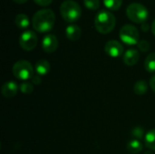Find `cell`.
<instances>
[{
	"mask_svg": "<svg viewBox=\"0 0 155 154\" xmlns=\"http://www.w3.org/2000/svg\"><path fill=\"white\" fill-rule=\"evenodd\" d=\"M65 35L71 41H77L82 35V29L77 25H69L65 28Z\"/></svg>",
	"mask_w": 155,
	"mask_h": 154,
	"instance_id": "cell-12",
	"label": "cell"
},
{
	"mask_svg": "<svg viewBox=\"0 0 155 154\" xmlns=\"http://www.w3.org/2000/svg\"><path fill=\"white\" fill-rule=\"evenodd\" d=\"M134 93L137 95H143L148 91V84L144 80H139L135 83L134 86Z\"/></svg>",
	"mask_w": 155,
	"mask_h": 154,
	"instance_id": "cell-17",
	"label": "cell"
},
{
	"mask_svg": "<svg viewBox=\"0 0 155 154\" xmlns=\"http://www.w3.org/2000/svg\"><path fill=\"white\" fill-rule=\"evenodd\" d=\"M35 70L36 74L40 76L46 75L51 70V65L48 61H46L45 59H40L35 63Z\"/></svg>",
	"mask_w": 155,
	"mask_h": 154,
	"instance_id": "cell-13",
	"label": "cell"
},
{
	"mask_svg": "<svg viewBox=\"0 0 155 154\" xmlns=\"http://www.w3.org/2000/svg\"><path fill=\"white\" fill-rule=\"evenodd\" d=\"M143 145L140 140L133 139L127 143V150L130 153H140L143 151Z\"/></svg>",
	"mask_w": 155,
	"mask_h": 154,
	"instance_id": "cell-14",
	"label": "cell"
},
{
	"mask_svg": "<svg viewBox=\"0 0 155 154\" xmlns=\"http://www.w3.org/2000/svg\"><path fill=\"white\" fill-rule=\"evenodd\" d=\"M16 4H24V3H25L27 0H14Z\"/></svg>",
	"mask_w": 155,
	"mask_h": 154,
	"instance_id": "cell-29",
	"label": "cell"
},
{
	"mask_svg": "<svg viewBox=\"0 0 155 154\" xmlns=\"http://www.w3.org/2000/svg\"><path fill=\"white\" fill-rule=\"evenodd\" d=\"M42 48L45 53L51 54L58 48V40L54 34H46L42 40Z\"/></svg>",
	"mask_w": 155,
	"mask_h": 154,
	"instance_id": "cell-9",
	"label": "cell"
},
{
	"mask_svg": "<svg viewBox=\"0 0 155 154\" xmlns=\"http://www.w3.org/2000/svg\"><path fill=\"white\" fill-rule=\"evenodd\" d=\"M19 90L24 94H30L34 91V85H33L32 83H30L28 81H25V82H23L19 85Z\"/></svg>",
	"mask_w": 155,
	"mask_h": 154,
	"instance_id": "cell-20",
	"label": "cell"
},
{
	"mask_svg": "<svg viewBox=\"0 0 155 154\" xmlns=\"http://www.w3.org/2000/svg\"><path fill=\"white\" fill-rule=\"evenodd\" d=\"M38 42L36 34L34 31L26 30L19 37V45L25 51H32L35 48Z\"/></svg>",
	"mask_w": 155,
	"mask_h": 154,
	"instance_id": "cell-7",
	"label": "cell"
},
{
	"mask_svg": "<svg viewBox=\"0 0 155 154\" xmlns=\"http://www.w3.org/2000/svg\"><path fill=\"white\" fill-rule=\"evenodd\" d=\"M131 134L134 137V139L141 140V139H143L144 137V130L141 126H136L135 128L133 129Z\"/></svg>",
	"mask_w": 155,
	"mask_h": 154,
	"instance_id": "cell-21",
	"label": "cell"
},
{
	"mask_svg": "<svg viewBox=\"0 0 155 154\" xmlns=\"http://www.w3.org/2000/svg\"><path fill=\"white\" fill-rule=\"evenodd\" d=\"M140 58V54L138 52V50L136 49H128L124 54V63L127 65V66H134L135 65Z\"/></svg>",
	"mask_w": 155,
	"mask_h": 154,
	"instance_id": "cell-11",
	"label": "cell"
},
{
	"mask_svg": "<svg viewBox=\"0 0 155 154\" xmlns=\"http://www.w3.org/2000/svg\"><path fill=\"white\" fill-rule=\"evenodd\" d=\"M19 90V87L16 83L14 81H8L4 84V85L1 88L2 95L5 98H12L16 95L17 91Z\"/></svg>",
	"mask_w": 155,
	"mask_h": 154,
	"instance_id": "cell-10",
	"label": "cell"
},
{
	"mask_svg": "<svg viewBox=\"0 0 155 154\" xmlns=\"http://www.w3.org/2000/svg\"><path fill=\"white\" fill-rule=\"evenodd\" d=\"M151 28H152V32H153V34L155 35V19H154V21L153 22V25H152Z\"/></svg>",
	"mask_w": 155,
	"mask_h": 154,
	"instance_id": "cell-28",
	"label": "cell"
},
{
	"mask_svg": "<svg viewBox=\"0 0 155 154\" xmlns=\"http://www.w3.org/2000/svg\"><path fill=\"white\" fill-rule=\"evenodd\" d=\"M145 154H151V152H145Z\"/></svg>",
	"mask_w": 155,
	"mask_h": 154,
	"instance_id": "cell-30",
	"label": "cell"
},
{
	"mask_svg": "<svg viewBox=\"0 0 155 154\" xmlns=\"http://www.w3.org/2000/svg\"><path fill=\"white\" fill-rule=\"evenodd\" d=\"M12 73L14 76L21 81H27L32 79L34 74V67L30 62L26 60H20L17 61L12 68Z\"/></svg>",
	"mask_w": 155,
	"mask_h": 154,
	"instance_id": "cell-5",
	"label": "cell"
},
{
	"mask_svg": "<svg viewBox=\"0 0 155 154\" xmlns=\"http://www.w3.org/2000/svg\"><path fill=\"white\" fill-rule=\"evenodd\" d=\"M116 25L115 16L109 11L102 10L98 12L94 18L95 29L103 34L111 33Z\"/></svg>",
	"mask_w": 155,
	"mask_h": 154,
	"instance_id": "cell-2",
	"label": "cell"
},
{
	"mask_svg": "<svg viewBox=\"0 0 155 154\" xmlns=\"http://www.w3.org/2000/svg\"><path fill=\"white\" fill-rule=\"evenodd\" d=\"M128 18L135 24H143L149 16L148 9L140 3H133L126 8Z\"/></svg>",
	"mask_w": 155,
	"mask_h": 154,
	"instance_id": "cell-4",
	"label": "cell"
},
{
	"mask_svg": "<svg viewBox=\"0 0 155 154\" xmlns=\"http://www.w3.org/2000/svg\"><path fill=\"white\" fill-rule=\"evenodd\" d=\"M150 87L153 90V92L155 93V74L153 76H152L150 79Z\"/></svg>",
	"mask_w": 155,
	"mask_h": 154,
	"instance_id": "cell-26",
	"label": "cell"
},
{
	"mask_svg": "<svg viewBox=\"0 0 155 154\" xmlns=\"http://www.w3.org/2000/svg\"><path fill=\"white\" fill-rule=\"evenodd\" d=\"M60 13L65 22L74 23L80 19L82 9L77 2L74 0H65L60 5Z\"/></svg>",
	"mask_w": 155,
	"mask_h": 154,
	"instance_id": "cell-3",
	"label": "cell"
},
{
	"mask_svg": "<svg viewBox=\"0 0 155 154\" xmlns=\"http://www.w3.org/2000/svg\"><path fill=\"white\" fill-rule=\"evenodd\" d=\"M34 1L40 6H47L51 5V3L53 2V0H34Z\"/></svg>",
	"mask_w": 155,
	"mask_h": 154,
	"instance_id": "cell-24",
	"label": "cell"
},
{
	"mask_svg": "<svg viewBox=\"0 0 155 154\" xmlns=\"http://www.w3.org/2000/svg\"><path fill=\"white\" fill-rule=\"evenodd\" d=\"M41 83H42V79H41V76H40V75L36 74V75H34V76H33V78H32V84L38 85V84H40Z\"/></svg>",
	"mask_w": 155,
	"mask_h": 154,
	"instance_id": "cell-25",
	"label": "cell"
},
{
	"mask_svg": "<svg viewBox=\"0 0 155 154\" xmlns=\"http://www.w3.org/2000/svg\"><path fill=\"white\" fill-rule=\"evenodd\" d=\"M15 24L20 29H26L30 25V20L26 15L18 14L15 18Z\"/></svg>",
	"mask_w": 155,
	"mask_h": 154,
	"instance_id": "cell-15",
	"label": "cell"
},
{
	"mask_svg": "<svg viewBox=\"0 0 155 154\" xmlns=\"http://www.w3.org/2000/svg\"><path fill=\"white\" fill-rule=\"evenodd\" d=\"M55 22V15L51 9H41L37 11L33 18L32 25L38 33H47L53 29Z\"/></svg>",
	"mask_w": 155,
	"mask_h": 154,
	"instance_id": "cell-1",
	"label": "cell"
},
{
	"mask_svg": "<svg viewBox=\"0 0 155 154\" xmlns=\"http://www.w3.org/2000/svg\"><path fill=\"white\" fill-rule=\"evenodd\" d=\"M142 29H143V31H148V29H149V25H148L147 23H143V24L142 25Z\"/></svg>",
	"mask_w": 155,
	"mask_h": 154,
	"instance_id": "cell-27",
	"label": "cell"
},
{
	"mask_svg": "<svg viewBox=\"0 0 155 154\" xmlns=\"http://www.w3.org/2000/svg\"><path fill=\"white\" fill-rule=\"evenodd\" d=\"M144 143L148 149L155 152V129L150 130L146 133L144 136Z\"/></svg>",
	"mask_w": 155,
	"mask_h": 154,
	"instance_id": "cell-16",
	"label": "cell"
},
{
	"mask_svg": "<svg viewBox=\"0 0 155 154\" xmlns=\"http://www.w3.org/2000/svg\"><path fill=\"white\" fill-rule=\"evenodd\" d=\"M119 35L122 42L127 45H135L138 44L139 43V38H140L139 31L133 25L127 24L124 25L120 30Z\"/></svg>",
	"mask_w": 155,
	"mask_h": 154,
	"instance_id": "cell-6",
	"label": "cell"
},
{
	"mask_svg": "<svg viewBox=\"0 0 155 154\" xmlns=\"http://www.w3.org/2000/svg\"><path fill=\"white\" fill-rule=\"evenodd\" d=\"M84 4L90 10H97L100 7V0H84Z\"/></svg>",
	"mask_w": 155,
	"mask_h": 154,
	"instance_id": "cell-22",
	"label": "cell"
},
{
	"mask_svg": "<svg viewBox=\"0 0 155 154\" xmlns=\"http://www.w3.org/2000/svg\"><path fill=\"white\" fill-rule=\"evenodd\" d=\"M104 51L109 56L116 58L124 54V46L116 40H110L105 44Z\"/></svg>",
	"mask_w": 155,
	"mask_h": 154,
	"instance_id": "cell-8",
	"label": "cell"
},
{
	"mask_svg": "<svg viewBox=\"0 0 155 154\" xmlns=\"http://www.w3.org/2000/svg\"><path fill=\"white\" fill-rule=\"evenodd\" d=\"M144 68L149 73H155V53H151L147 55L144 61Z\"/></svg>",
	"mask_w": 155,
	"mask_h": 154,
	"instance_id": "cell-18",
	"label": "cell"
},
{
	"mask_svg": "<svg viewBox=\"0 0 155 154\" xmlns=\"http://www.w3.org/2000/svg\"><path fill=\"white\" fill-rule=\"evenodd\" d=\"M104 4L109 10L116 11L122 6L123 0H104Z\"/></svg>",
	"mask_w": 155,
	"mask_h": 154,
	"instance_id": "cell-19",
	"label": "cell"
},
{
	"mask_svg": "<svg viewBox=\"0 0 155 154\" xmlns=\"http://www.w3.org/2000/svg\"><path fill=\"white\" fill-rule=\"evenodd\" d=\"M137 45H138L139 50H140L141 52H143V53L148 52L149 49H150V44H149V42L146 41V40H141V41H139V43H138Z\"/></svg>",
	"mask_w": 155,
	"mask_h": 154,
	"instance_id": "cell-23",
	"label": "cell"
}]
</instances>
